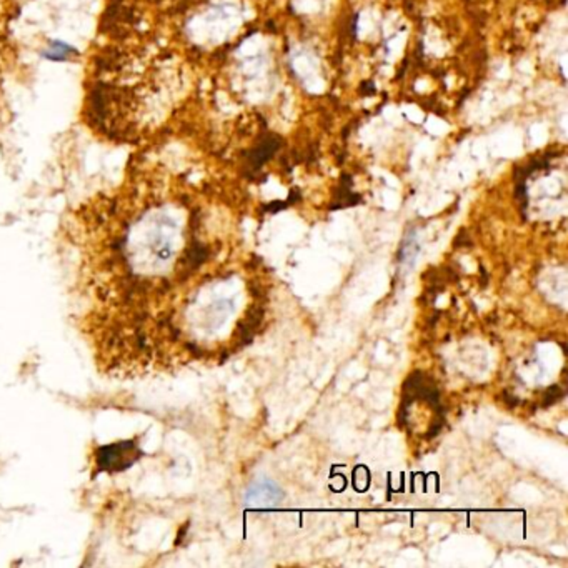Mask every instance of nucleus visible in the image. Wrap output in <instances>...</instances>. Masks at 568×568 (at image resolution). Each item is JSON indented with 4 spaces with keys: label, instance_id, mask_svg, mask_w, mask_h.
I'll list each match as a JSON object with an SVG mask.
<instances>
[{
    "label": "nucleus",
    "instance_id": "f257e3e1",
    "mask_svg": "<svg viewBox=\"0 0 568 568\" xmlns=\"http://www.w3.org/2000/svg\"><path fill=\"white\" fill-rule=\"evenodd\" d=\"M285 498V493L277 483L270 480H258L248 487L245 503L250 507H275Z\"/></svg>",
    "mask_w": 568,
    "mask_h": 568
},
{
    "label": "nucleus",
    "instance_id": "7ed1b4c3",
    "mask_svg": "<svg viewBox=\"0 0 568 568\" xmlns=\"http://www.w3.org/2000/svg\"><path fill=\"white\" fill-rule=\"evenodd\" d=\"M502 397H503V400L508 403V407H515V405H518V402H520L515 395L510 397V393H507V392H503Z\"/></svg>",
    "mask_w": 568,
    "mask_h": 568
},
{
    "label": "nucleus",
    "instance_id": "f03ea898",
    "mask_svg": "<svg viewBox=\"0 0 568 568\" xmlns=\"http://www.w3.org/2000/svg\"><path fill=\"white\" fill-rule=\"evenodd\" d=\"M563 397V390L558 385H552L543 395V407H550L557 403Z\"/></svg>",
    "mask_w": 568,
    "mask_h": 568
}]
</instances>
